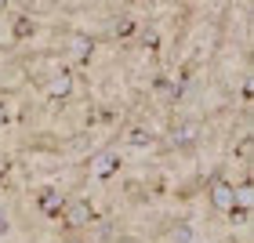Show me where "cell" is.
I'll return each instance as SVG.
<instances>
[{
  "label": "cell",
  "instance_id": "1",
  "mask_svg": "<svg viewBox=\"0 0 254 243\" xmlns=\"http://www.w3.org/2000/svg\"><path fill=\"white\" fill-rule=\"evenodd\" d=\"M40 211H44V214H59V211H62V192L48 189V192L40 196Z\"/></svg>",
  "mask_w": 254,
  "mask_h": 243
},
{
  "label": "cell",
  "instance_id": "2",
  "mask_svg": "<svg viewBox=\"0 0 254 243\" xmlns=\"http://www.w3.org/2000/svg\"><path fill=\"white\" fill-rule=\"evenodd\" d=\"M95 218V211H91L87 203H73L69 207V225H84V222H91Z\"/></svg>",
  "mask_w": 254,
  "mask_h": 243
},
{
  "label": "cell",
  "instance_id": "3",
  "mask_svg": "<svg viewBox=\"0 0 254 243\" xmlns=\"http://www.w3.org/2000/svg\"><path fill=\"white\" fill-rule=\"evenodd\" d=\"M214 203L218 207H233V189H229V185H214Z\"/></svg>",
  "mask_w": 254,
  "mask_h": 243
},
{
  "label": "cell",
  "instance_id": "4",
  "mask_svg": "<svg viewBox=\"0 0 254 243\" xmlns=\"http://www.w3.org/2000/svg\"><path fill=\"white\" fill-rule=\"evenodd\" d=\"M117 164H120L117 156H102V160H98V175H102V178H109L113 171H117Z\"/></svg>",
  "mask_w": 254,
  "mask_h": 243
},
{
  "label": "cell",
  "instance_id": "5",
  "mask_svg": "<svg viewBox=\"0 0 254 243\" xmlns=\"http://www.w3.org/2000/svg\"><path fill=\"white\" fill-rule=\"evenodd\" d=\"M134 29H138V26H134V18H120V22H117V33H120V37H131Z\"/></svg>",
  "mask_w": 254,
  "mask_h": 243
},
{
  "label": "cell",
  "instance_id": "6",
  "mask_svg": "<svg viewBox=\"0 0 254 243\" xmlns=\"http://www.w3.org/2000/svg\"><path fill=\"white\" fill-rule=\"evenodd\" d=\"M127 138H131V142H134V145H149V134H145V131H131V134H127Z\"/></svg>",
  "mask_w": 254,
  "mask_h": 243
},
{
  "label": "cell",
  "instance_id": "7",
  "mask_svg": "<svg viewBox=\"0 0 254 243\" xmlns=\"http://www.w3.org/2000/svg\"><path fill=\"white\" fill-rule=\"evenodd\" d=\"M33 29H37V26H33V22H18V26H15V33H18V37H29Z\"/></svg>",
  "mask_w": 254,
  "mask_h": 243
},
{
  "label": "cell",
  "instance_id": "8",
  "mask_svg": "<svg viewBox=\"0 0 254 243\" xmlns=\"http://www.w3.org/2000/svg\"><path fill=\"white\" fill-rule=\"evenodd\" d=\"M65 91H69V76H62L59 84H55V95H65Z\"/></svg>",
  "mask_w": 254,
  "mask_h": 243
},
{
  "label": "cell",
  "instance_id": "9",
  "mask_svg": "<svg viewBox=\"0 0 254 243\" xmlns=\"http://www.w3.org/2000/svg\"><path fill=\"white\" fill-rule=\"evenodd\" d=\"M4 120H7V106L0 102V123H4Z\"/></svg>",
  "mask_w": 254,
  "mask_h": 243
}]
</instances>
